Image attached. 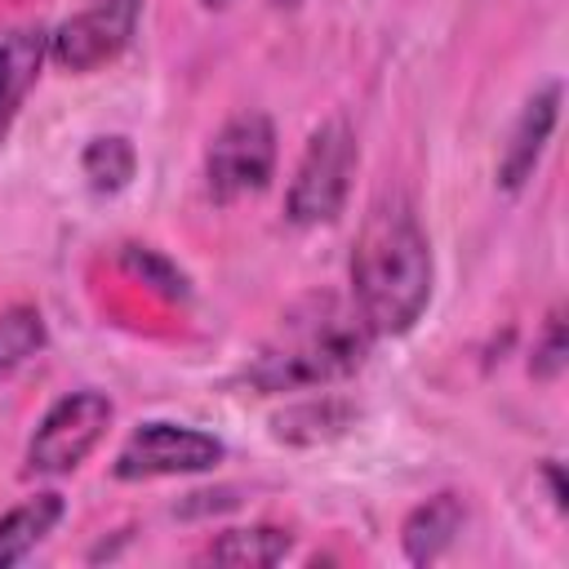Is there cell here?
I'll list each match as a JSON object with an SVG mask.
<instances>
[{"label":"cell","mask_w":569,"mask_h":569,"mask_svg":"<svg viewBox=\"0 0 569 569\" xmlns=\"http://www.w3.org/2000/svg\"><path fill=\"white\" fill-rule=\"evenodd\" d=\"M542 480H547V489H551V502L565 511V480H560V462H556V458L542 462Z\"/></svg>","instance_id":"18"},{"label":"cell","mask_w":569,"mask_h":569,"mask_svg":"<svg viewBox=\"0 0 569 569\" xmlns=\"http://www.w3.org/2000/svg\"><path fill=\"white\" fill-rule=\"evenodd\" d=\"M62 511H67V502H62V493H53V489L31 493L27 502L9 507V511L0 516V569L27 560V556L58 529Z\"/></svg>","instance_id":"11"},{"label":"cell","mask_w":569,"mask_h":569,"mask_svg":"<svg viewBox=\"0 0 569 569\" xmlns=\"http://www.w3.org/2000/svg\"><path fill=\"white\" fill-rule=\"evenodd\" d=\"M44 58H49V31L44 27H13L0 36V138L13 129L31 84L40 80Z\"/></svg>","instance_id":"9"},{"label":"cell","mask_w":569,"mask_h":569,"mask_svg":"<svg viewBox=\"0 0 569 569\" xmlns=\"http://www.w3.org/2000/svg\"><path fill=\"white\" fill-rule=\"evenodd\" d=\"M138 18H142V0H93L80 13H71L58 31H49V58L62 71L89 76L129 49Z\"/></svg>","instance_id":"7"},{"label":"cell","mask_w":569,"mask_h":569,"mask_svg":"<svg viewBox=\"0 0 569 569\" xmlns=\"http://www.w3.org/2000/svg\"><path fill=\"white\" fill-rule=\"evenodd\" d=\"M276 9H293V4H302V0H271Z\"/></svg>","instance_id":"20"},{"label":"cell","mask_w":569,"mask_h":569,"mask_svg":"<svg viewBox=\"0 0 569 569\" xmlns=\"http://www.w3.org/2000/svg\"><path fill=\"white\" fill-rule=\"evenodd\" d=\"M369 338L373 333L356 307L333 293H307L280 316L276 333L249 360L244 378L267 396L311 391L356 373L369 356Z\"/></svg>","instance_id":"2"},{"label":"cell","mask_w":569,"mask_h":569,"mask_svg":"<svg viewBox=\"0 0 569 569\" xmlns=\"http://www.w3.org/2000/svg\"><path fill=\"white\" fill-rule=\"evenodd\" d=\"M556 120H560V80H547L542 89H533V93L525 98V107H520V116L511 120V133H507V142H502V156H498V187H502L507 196H516V191L533 178V169H538V160H542V151H547L551 133H556Z\"/></svg>","instance_id":"8"},{"label":"cell","mask_w":569,"mask_h":569,"mask_svg":"<svg viewBox=\"0 0 569 569\" xmlns=\"http://www.w3.org/2000/svg\"><path fill=\"white\" fill-rule=\"evenodd\" d=\"M120 267H124L133 280L151 284V289H156L160 298H169V302H187V298H191L187 271H182L178 262H169L160 249H151V244H120Z\"/></svg>","instance_id":"16"},{"label":"cell","mask_w":569,"mask_h":569,"mask_svg":"<svg viewBox=\"0 0 569 569\" xmlns=\"http://www.w3.org/2000/svg\"><path fill=\"white\" fill-rule=\"evenodd\" d=\"M49 342L44 316L31 302H9L0 307V382L13 378L31 356H40Z\"/></svg>","instance_id":"15"},{"label":"cell","mask_w":569,"mask_h":569,"mask_svg":"<svg viewBox=\"0 0 569 569\" xmlns=\"http://www.w3.org/2000/svg\"><path fill=\"white\" fill-rule=\"evenodd\" d=\"M293 551V533L289 529H276V525H249V529H227L218 533L200 560H213V565H249V569H267V565H280L284 556Z\"/></svg>","instance_id":"12"},{"label":"cell","mask_w":569,"mask_h":569,"mask_svg":"<svg viewBox=\"0 0 569 569\" xmlns=\"http://www.w3.org/2000/svg\"><path fill=\"white\" fill-rule=\"evenodd\" d=\"M431 240L405 191H382L351 244V298L369 333H409L431 302Z\"/></svg>","instance_id":"1"},{"label":"cell","mask_w":569,"mask_h":569,"mask_svg":"<svg viewBox=\"0 0 569 569\" xmlns=\"http://www.w3.org/2000/svg\"><path fill=\"white\" fill-rule=\"evenodd\" d=\"M356 422V409L347 400H302L293 409H284L276 418V436L289 440V445H320V440H333L342 436L347 427Z\"/></svg>","instance_id":"14"},{"label":"cell","mask_w":569,"mask_h":569,"mask_svg":"<svg viewBox=\"0 0 569 569\" xmlns=\"http://www.w3.org/2000/svg\"><path fill=\"white\" fill-rule=\"evenodd\" d=\"M360 151H356V133L347 120H325L320 129H311L298 169L289 178L284 191V218L298 227H320L333 222L351 196V178H356Z\"/></svg>","instance_id":"3"},{"label":"cell","mask_w":569,"mask_h":569,"mask_svg":"<svg viewBox=\"0 0 569 569\" xmlns=\"http://www.w3.org/2000/svg\"><path fill=\"white\" fill-rule=\"evenodd\" d=\"M565 356H569V342H565V316H560V307H556V311L547 316L538 342H533L529 373H533L538 382H556V378L565 373Z\"/></svg>","instance_id":"17"},{"label":"cell","mask_w":569,"mask_h":569,"mask_svg":"<svg viewBox=\"0 0 569 569\" xmlns=\"http://www.w3.org/2000/svg\"><path fill=\"white\" fill-rule=\"evenodd\" d=\"M462 525H467V502L458 493H436V498L418 502L400 525V547H405L409 565L440 560L453 547V538L462 533Z\"/></svg>","instance_id":"10"},{"label":"cell","mask_w":569,"mask_h":569,"mask_svg":"<svg viewBox=\"0 0 569 569\" xmlns=\"http://www.w3.org/2000/svg\"><path fill=\"white\" fill-rule=\"evenodd\" d=\"M80 173H84L89 191L116 196V191H124V187L133 182V173H138V151H133V142H129L124 133H98V138H89L84 151H80Z\"/></svg>","instance_id":"13"},{"label":"cell","mask_w":569,"mask_h":569,"mask_svg":"<svg viewBox=\"0 0 569 569\" xmlns=\"http://www.w3.org/2000/svg\"><path fill=\"white\" fill-rule=\"evenodd\" d=\"M276 173V124L262 111L231 116L204 147V187L218 204L258 196Z\"/></svg>","instance_id":"5"},{"label":"cell","mask_w":569,"mask_h":569,"mask_svg":"<svg viewBox=\"0 0 569 569\" xmlns=\"http://www.w3.org/2000/svg\"><path fill=\"white\" fill-rule=\"evenodd\" d=\"M227 458V445L213 431L187 422H142L120 445L111 476L116 480H164V476H196L213 471Z\"/></svg>","instance_id":"6"},{"label":"cell","mask_w":569,"mask_h":569,"mask_svg":"<svg viewBox=\"0 0 569 569\" xmlns=\"http://www.w3.org/2000/svg\"><path fill=\"white\" fill-rule=\"evenodd\" d=\"M200 4H204V9H227L231 0H200Z\"/></svg>","instance_id":"19"},{"label":"cell","mask_w":569,"mask_h":569,"mask_svg":"<svg viewBox=\"0 0 569 569\" xmlns=\"http://www.w3.org/2000/svg\"><path fill=\"white\" fill-rule=\"evenodd\" d=\"M116 418V405L107 391L80 387L58 396L44 418L36 422L31 440H27V476H67L76 471L107 436Z\"/></svg>","instance_id":"4"}]
</instances>
